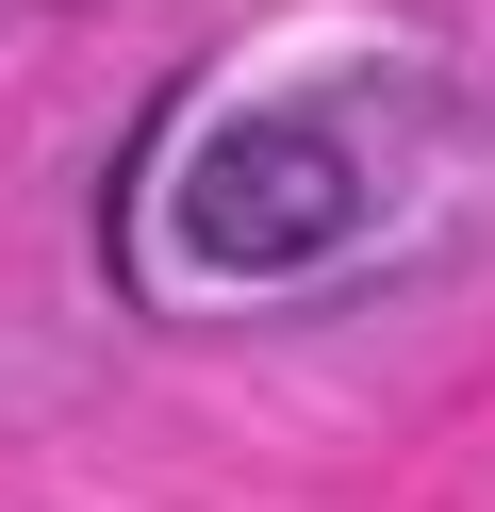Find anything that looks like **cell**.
<instances>
[{
	"mask_svg": "<svg viewBox=\"0 0 495 512\" xmlns=\"http://www.w3.org/2000/svg\"><path fill=\"white\" fill-rule=\"evenodd\" d=\"M363 215H380L363 149L330 133V116H297V100L215 116V133L182 149V182H165V232H182L198 281H297V265H330Z\"/></svg>",
	"mask_w": 495,
	"mask_h": 512,
	"instance_id": "cell-1",
	"label": "cell"
}]
</instances>
